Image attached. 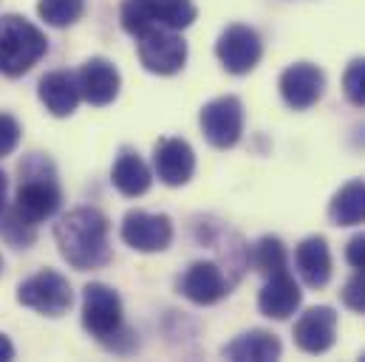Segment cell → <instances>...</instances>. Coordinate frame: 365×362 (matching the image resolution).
<instances>
[{
	"mask_svg": "<svg viewBox=\"0 0 365 362\" xmlns=\"http://www.w3.org/2000/svg\"><path fill=\"white\" fill-rule=\"evenodd\" d=\"M60 255L77 272L99 269L110 261V224L96 207H77L54 224Z\"/></svg>",
	"mask_w": 365,
	"mask_h": 362,
	"instance_id": "cell-1",
	"label": "cell"
},
{
	"mask_svg": "<svg viewBox=\"0 0 365 362\" xmlns=\"http://www.w3.org/2000/svg\"><path fill=\"white\" fill-rule=\"evenodd\" d=\"M17 173H20V184L14 195V210L31 224L51 218L63 204V190L57 181L54 162L43 153H29L20 162Z\"/></svg>",
	"mask_w": 365,
	"mask_h": 362,
	"instance_id": "cell-2",
	"label": "cell"
},
{
	"mask_svg": "<svg viewBox=\"0 0 365 362\" xmlns=\"http://www.w3.org/2000/svg\"><path fill=\"white\" fill-rule=\"evenodd\" d=\"M48 51L46 34L20 14L0 17V74L23 77Z\"/></svg>",
	"mask_w": 365,
	"mask_h": 362,
	"instance_id": "cell-3",
	"label": "cell"
},
{
	"mask_svg": "<svg viewBox=\"0 0 365 362\" xmlns=\"http://www.w3.org/2000/svg\"><path fill=\"white\" fill-rule=\"evenodd\" d=\"M83 326L86 331L105 343L110 351H119V340H136L122 323V300L105 283H88L83 291Z\"/></svg>",
	"mask_w": 365,
	"mask_h": 362,
	"instance_id": "cell-4",
	"label": "cell"
},
{
	"mask_svg": "<svg viewBox=\"0 0 365 362\" xmlns=\"http://www.w3.org/2000/svg\"><path fill=\"white\" fill-rule=\"evenodd\" d=\"M122 29L128 34H142L145 29H173L182 31L192 26L198 9L192 0H122L119 9Z\"/></svg>",
	"mask_w": 365,
	"mask_h": 362,
	"instance_id": "cell-5",
	"label": "cell"
},
{
	"mask_svg": "<svg viewBox=\"0 0 365 362\" xmlns=\"http://www.w3.org/2000/svg\"><path fill=\"white\" fill-rule=\"evenodd\" d=\"M136 51L145 71L159 77L179 74L187 63V43L173 29H145L136 34Z\"/></svg>",
	"mask_w": 365,
	"mask_h": 362,
	"instance_id": "cell-6",
	"label": "cell"
},
{
	"mask_svg": "<svg viewBox=\"0 0 365 362\" xmlns=\"http://www.w3.org/2000/svg\"><path fill=\"white\" fill-rule=\"evenodd\" d=\"M17 303L26 306V309H34L46 317H63L71 303H74V294H71V286L68 280L54 269H43L37 272L34 277L23 280L20 289H17Z\"/></svg>",
	"mask_w": 365,
	"mask_h": 362,
	"instance_id": "cell-7",
	"label": "cell"
},
{
	"mask_svg": "<svg viewBox=\"0 0 365 362\" xmlns=\"http://www.w3.org/2000/svg\"><path fill=\"white\" fill-rule=\"evenodd\" d=\"M198 122H201L204 139L212 148L218 150L235 148L244 133V105L238 96H218L201 108Z\"/></svg>",
	"mask_w": 365,
	"mask_h": 362,
	"instance_id": "cell-8",
	"label": "cell"
},
{
	"mask_svg": "<svg viewBox=\"0 0 365 362\" xmlns=\"http://www.w3.org/2000/svg\"><path fill=\"white\" fill-rule=\"evenodd\" d=\"M215 54H218L221 66H224L230 74L244 77V74H250V71L261 63L264 43H261V37H258L255 29L235 23V26H227L224 34L218 37Z\"/></svg>",
	"mask_w": 365,
	"mask_h": 362,
	"instance_id": "cell-9",
	"label": "cell"
},
{
	"mask_svg": "<svg viewBox=\"0 0 365 362\" xmlns=\"http://www.w3.org/2000/svg\"><path fill=\"white\" fill-rule=\"evenodd\" d=\"M122 241L136 249V252H165L173 241V221L168 215H156V212H142V210H130L122 218V229H119Z\"/></svg>",
	"mask_w": 365,
	"mask_h": 362,
	"instance_id": "cell-10",
	"label": "cell"
},
{
	"mask_svg": "<svg viewBox=\"0 0 365 362\" xmlns=\"http://www.w3.org/2000/svg\"><path fill=\"white\" fill-rule=\"evenodd\" d=\"M326 74L314 63H294L280 74V96L292 110H309L320 102Z\"/></svg>",
	"mask_w": 365,
	"mask_h": 362,
	"instance_id": "cell-11",
	"label": "cell"
},
{
	"mask_svg": "<svg viewBox=\"0 0 365 362\" xmlns=\"http://www.w3.org/2000/svg\"><path fill=\"white\" fill-rule=\"evenodd\" d=\"M337 340V314L331 306H314L294 323V346L306 354H326Z\"/></svg>",
	"mask_w": 365,
	"mask_h": 362,
	"instance_id": "cell-12",
	"label": "cell"
},
{
	"mask_svg": "<svg viewBox=\"0 0 365 362\" xmlns=\"http://www.w3.org/2000/svg\"><path fill=\"white\" fill-rule=\"evenodd\" d=\"M179 291L195 306H212L230 294V280L212 261H195L179 280Z\"/></svg>",
	"mask_w": 365,
	"mask_h": 362,
	"instance_id": "cell-13",
	"label": "cell"
},
{
	"mask_svg": "<svg viewBox=\"0 0 365 362\" xmlns=\"http://www.w3.org/2000/svg\"><path fill=\"white\" fill-rule=\"evenodd\" d=\"M77 83H80V93H83V99L88 105L105 108L119 96L122 77H119V71H116V66L110 60L91 57V60L83 63V68L77 74Z\"/></svg>",
	"mask_w": 365,
	"mask_h": 362,
	"instance_id": "cell-14",
	"label": "cell"
},
{
	"mask_svg": "<svg viewBox=\"0 0 365 362\" xmlns=\"http://www.w3.org/2000/svg\"><path fill=\"white\" fill-rule=\"evenodd\" d=\"M153 167L162 184L182 187L195 173V153L184 139H162L153 153Z\"/></svg>",
	"mask_w": 365,
	"mask_h": 362,
	"instance_id": "cell-15",
	"label": "cell"
},
{
	"mask_svg": "<svg viewBox=\"0 0 365 362\" xmlns=\"http://www.w3.org/2000/svg\"><path fill=\"white\" fill-rule=\"evenodd\" d=\"M300 300H303V291L286 269L267 277V286L258 294V309L269 320H289L300 309Z\"/></svg>",
	"mask_w": 365,
	"mask_h": 362,
	"instance_id": "cell-16",
	"label": "cell"
},
{
	"mask_svg": "<svg viewBox=\"0 0 365 362\" xmlns=\"http://www.w3.org/2000/svg\"><path fill=\"white\" fill-rule=\"evenodd\" d=\"M294 267L309 289H323L331 280V252H329L326 238L312 235L300 241L294 249Z\"/></svg>",
	"mask_w": 365,
	"mask_h": 362,
	"instance_id": "cell-17",
	"label": "cell"
},
{
	"mask_svg": "<svg viewBox=\"0 0 365 362\" xmlns=\"http://www.w3.org/2000/svg\"><path fill=\"white\" fill-rule=\"evenodd\" d=\"M37 93H40V102L46 105V110L51 116H60V119L63 116H71L77 110L80 99H83L77 77L68 74V71H51V74H46L40 80Z\"/></svg>",
	"mask_w": 365,
	"mask_h": 362,
	"instance_id": "cell-18",
	"label": "cell"
},
{
	"mask_svg": "<svg viewBox=\"0 0 365 362\" xmlns=\"http://www.w3.org/2000/svg\"><path fill=\"white\" fill-rule=\"evenodd\" d=\"M280 351H283V346L274 334L255 329V331H247V334L235 337L230 346H224L221 354L235 362H272L280 357Z\"/></svg>",
	"mask_w": 365,
	"mask_h": 362,
	"instance_id": "cell-19",
	"label": "cell"
},
{
	"mask_svg": "<svg viewBox=\"0 0 365 362\" xmlns=\"http://www.w3.org/2000/svg\"><path fill=\"white\" fill-rule=\"evenodd\" d=\"M110 181H113V187H116L125 198H139V195H145V192L150 190L153 176H150V170H148V165L142 162L139 153L122 150L119 159L113 162Z\"/></svg>",
	"mask_w": 365,
	"mask_h": 362,
	"instance_id": "cell-20",
	"label": "cell"
},
{
	"mask_svg": "<svg viewBox=\"0 0 365 362\" xmlns=\"http://www.w3.org/2000/svg\"><path fill=\"white\" fill-rule=\"evenodd\" d=\"M329 218L337 227L365 224V181H349L334 192L329 204Z\"/></svg>",
	"mask_w": 365,
	"mask_h": 362,
	"instance_id": "cell-21",
	"label": "cell"
},
{
	"mask_svg": "<svg viewBox=\"0 0 365 362\" xmlns=\"http://www.w3.org/2000/svg\"><path fill=\"white\" fill-rule=\"evenodd\" d=\"M0 238L14 249H29L37 238V224L26 221L14 207L11 210L3 207L0 210Z\"/></svg>",
	"mask_w": 365,
	"mask_h": 362,
	"instance_id": "cell-22",
	"label": "cell"
},
{
	"mask_svg": "<svg viewBox=\"0 0 365 362\" xmlns=\"http://www.w3.org/2000/svg\"><path fill=\"white\" fill-rule=\"evenodd\" d=\"M252 264H255V269L261 272L264 277H269V274H277V272H286V247H283V241L280 238H274V235H264L255 247H252Z\"/></svg>",
	"mask_w": 365,
	"mask_h": 362,
	"instance_id": "cell-23",
	"label": "cell"
},
{
	"mask_svg": "<svg viewBox=\"0 0 365 362\" xmlns=\"http://www.w3.org/2000/svg\"><path fill=\"white\" fill-rule=\"evenodd\" d=\"M37 14L48 26L66 29V26H74L86 14V0H40L37 3Z\"/></svg>",
	"mask_w": 365,
	"mask_h": 362,
	"instance_id": "cell-24",
	"label": "cell"
},
{
	"mask_svg": "<svg viewBox=\"0 0 365 362\" xmlns=\"http://www.w3.org/2000/svg\"><path fill=\"white\" fill-rule=\"evenodd\" d=\"M343 90L351 105L365 108V57H357L349 63V68L343 74Z\"/></svg>",
	"mask_w": 365,
	"mask_h": 362,
	"instance_id": "cell-25",
	"label": "cell"
},
{
	"mask_svg": "<svg viewBox=\"0 0 365 362\" xmlns=\"http://www.w3.org/2000/svg\"><path fill=\"white\" fill-rule=\"evenodd\" d=\"M20 133H23L20 130V122L14 116H9V113H0V159L11 156L17 150Z\"/></svg>",
	"mask_w": 365,
	"mask_h": 362,
	"instance_id": "cell-26",
	"label": "cell"
},
{
	"mask_svg": "<svg viewBox=\"0 0 365 362\" xmlns=\"http://www.w3.org/2000/svg\"><path fill=\"white\" fill-rule=\"evenodd\" d=\"M343 303L351 311L365 314V272H357L354 277L346 280V286H343Z\"/></svg>",
	"mask_w": 365,
	"mask_h": 362,
	"instance_id": "cell-27",
	"label": "cell"
},
{
	"mask_svg": "<svg viewBox=\"0 0 365 362\" xmlns=\"http://www.w3.org/2000/svg\"><path fill=\"white\" fill-rule=\"evenodd\" d=\"M346 261L354 267L357 272H365V232L354 235L346 247Z\"/></svg>",
	"mask_w": 365,
	"mask_h": 362,
	"instance_id": "cell-28",
	"label": "cell"
},
{
	"mask_svg": "<svg viewBox=\"0 0 365 362\" xmlns=\"http://www.w3.org/2000/svg\"><path fill=\"white\" fill-rule=\"evenodd\" d=\"M9 360H14V346L9 343L6 334H0V362H9Z\"/></svg>",
	"mask_w": 365,
	"mask_h": 362,
	"instance_id": "cell-29",
	"label": "cell"
},
{
	"mask_svg": "<svg viewBox=\"0 0 365 362\" xmlns=\"http://www.w3.org/2000/svg\"><path fill=\"white\" fill-rule=\"evenodd\" d=\"M6 187H9V181H6V173L0 170V210L6 207Z\"/></svg>",
	"mask_w": 365,
	"mask_h": 362,
	"instance_id": "cell-30",
	"label": "cell"
},
{
	"mask_svg": "<svg viewBox=\"0 0 365 362\" xmlns=\"http://www.w3.org/2000/svg\"><path fill=\"white\" fill-rule=\"evenodd\" d=\"M0 269H3V261H0Z\"/></svg>",
	"mask_w": 365,
	"mask_h": 362,
	"instance_id": "cell-31",
	"label": "cell"
},
{
	"mask_svg": "<svg viewBox=\"0 0 365 362\" xmlns=\"http://www.w3.org/2000/svg\"><path fill=\"white\" fill-rule=\"evenodd\" d=\"M363 360H365V354H363Z\"/></svg>",
	"mask_w": 365,
	"mask_h": 362,
	"instance_id": "cell-32",
	"label": "cell"
}]
</instances>
